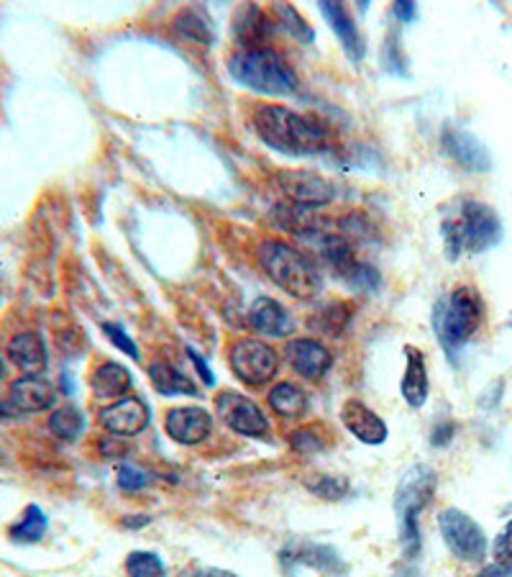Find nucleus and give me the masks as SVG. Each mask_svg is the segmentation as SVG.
Masks as SVG:
<instances>
[{"instance_id": "obj_1", "label": "nucleus", "mask_w": 512, "mask_h": 577, "mask_svg": "<svg viewBox=\"0 0 512 577\" xmlns=\"http://www.w3.org/2000/svg\"><path fill=\"white\" fill-rule=\"evenodd\" d=\"M254 131L264 145L287 157H310L328 149V131L323 126L285 106L256 108Z\"/></svg>"}, {"instance_id": "obj_2", "label": "nucleus", "mask_w": 512, "mask_h": 577, "mask_svg": "<svg viewBox=\"0 0 512 577\" xmlns=\"http://www.w3.org/2000/svg\"><path fill=\"white\" fill-rule=\"evenodd\" d=\"M259 265L275 286L298 300H310L323 290V278L316 265L302 252L279 239H264L259 244Z\"/></svg>"}, {"instance_id": "obj_3", "label": "nucleus", "mask_w": 512, "mask_h": 577, "mask_svg": "<svg viewBox=\"0 0 512 577\" xmlns=\"http://www.w3.org/2000/svg\"><path fill=\"white\" fill-rule=\"evenodd\" d=\"M444 239L448 259L461 252H487L502 239V221L487 203L461 201L454 218L444 221Z\"/></svg>"}, {"instance_id": "obj_4", "label": "nucleus", "mask_w": 512, "mask_h": 577, "mask_svg": "<svg viewBox=\"0 0 512 577\" xmlns=\"http://www.w3.org/2000/svg\"><path fill=\"white\" fill-rule=\"evenodd\" d=\"M228 73L244 88L264 96H292L298 90V75L275 50L236 52L228 60Z\"/></svg>"}, {"instance_id": "obj_5", "label": "nucleus", "mask_w": 512, "mask_h": 577, "mask_svg": "<svg viewBox=\"0 0 512 577\" xmlns=\"http://www.w3.org/2000/svg\"><path fill=\"white\" fill-rule=\"evenodd\" d=\"M484 303L479 292L469 286L454 288L448 296L438 300L434 308V329L438 334V342L444 344L448 354L461 350L477 329L482 327Z\"/></svg>"}, {"instance_id": "obj_6", "label": "nucleus", "mask_w": 512, "mask_h": 577, "mask_svg": "<svg viewBox=\"0 0 512 577\" xmlns=\"http://www.w3.org/2000/svg\"><path fill=\"white\" fill-rule=\"evenodd\" d=\"M436 493V472L428 464H415L399 480L395 493V513L399 526V544L405 557H415L420 549V528L418 516L426 505L434 501Z\"/></svg>"}, {"instance_id": "obj_7", "label": "nucleus", "mask_w": 512, "mask_h": 577, "mask_svg": "<svg viewBox=\"0 0 512 577\" xmlns=\"http://www.w3.org/2000/svg\"><path fill=\"white\" fill-rule=\"evenodd\" d=\"M438 528L446 547L451 549L454 557L463 559V563H479L487 555V536L484 528L477 524L474 519L459 509H446L438 516Z\"/></svg>"}, {"instance_id": "obj_8", "label": "nucleus", "mask_w": 512, "mask_h": 577, "mask_svg": "<svg viewBox=\"0 0 512 577\" xmlns=\"http://www.w3.org/2000/svg\"><path fill=\"white\" fill-rule=\"evenodd\" d=\"M231 367L236 377L246 385H264L277 375L279 357L269 344L259 339H238L231 346Z\"/></svg>"}, {"instance_id": "obj_9", "label": "nucleus", "mask_w": 512, "mask_h": 577, "mask_svg": "<svg viewBox=\"0 0 512 577\" xmlns=\"http://www.w3.org/2000/svg\"><path fill=\"white\" fill-rule=\"evenodd\" d=\"M215 414L221 416V421L228 429L242 434V437H264L269 431L267 416L262 414V408L252 398H246L242 393H221L215 398Z\"/></svg>"}, {"instance_id": "obj_10", "label": "nucleus", "mask_w": 512, "mask_h": 577, "mask_svg": "<svg viewBox=\"0 0 512 577\" xmlns=\"http://www.w3.org/2000/svg\"><path fill=\"white\" fill-rule=\"evenodd\" d=\"M277 183L287 197H292L295 203L306 205V209H313V205H328L333 203L335 197V185L323 175H318V172L287 170V172H279Z\"/></svg>"}, {"instance_id": "obj_11", "label": "nucleus", "mask_w": 512, "mask_h": 577, "mask_svg": "<svg viewBox=\"0 0 512 577\" xmlns=\"http://www.w3.org/2000/svg\"><path fill=\"white\" fill-rule=\"evenodd\" d=\"M279 567L285 575H295L300 567H313L320 573H343L346 565L341 563L339 552L323 544H310V542H292L279 552Z\"/></svg>"}, {"instance_id": "obj_12", "label": "nucleus", "mask_w": 512, "mask_h": 577, "mask_svg": "<svg viewBox=\"0 0 512 577\" xmlns=\"http://www.w3.org/2000/svg\"><path fill=\"white\" fill-rule=\"evenodd\" d=\"M149 408L147 403L136 395H128V398L116 400L114 406L103 408L98 421L103 429L114 437H136L149 426Z\"/></svg>"}, {"instance_id": "obj_13", "label": "nucleus", "mask_w": 512, "mask_h": 577, "mask_svg": "<svg viewBox=\"0 0 512 577\" xmlns=\"http://www.w3.org/2000/svg\"><path fill=\"white\" fill-rule=\"evenodd\" d=\"M164 431L182 447H195L213 434V416L205 408H172L164 418Z\"/></svg>"}, {"instance_id": "obj_14", "label": "nucleus", "mask_w": 512, "mask_h": 577, "mask_svg": "<svg viewBox=\"0 0 512 577\" xmlns=\"http://www.w3.org/2000/svg\"><path fill=\"white\" fill-rule=\"evenodd\" d=\"M54 400H57L54 385L42 375H23L8 387V403L19 414H42L54 406Z\"/></svg>"}, {"instance_id": "obj_15", "label": "nucleus", "mask_w": 512, "mask_h": 577, "mask_svg": "<svg viewBox=\"0 0 512 577\" xmlns=\"http://www.w3.org/2000/svg\"><path fill=\"white\" fill-rule=\"evenodd\" d=\"M444 149L454 162H459L463 170L469 172H490L492 170V154L474 133L461 129H446L444 131Z\"/></svg>"}, {"instance_id": "obj_16", "label": "nucleus", "mask_w": 512, "mask_h": 577, "mask_svg": "<svg viewBox=\"0 0 512 577\" xmlns=\"http://www.w3.org/2000/svg\"><path fill=\"white\" fill-rule=\"evenodd\" d=\"M285 354L290 367L306 381H320L333 365V354L316 339H292Z\"/></svg>"}, {"instance_id": "obj_17", "label": "nucleus", "mask_w": 512, "mask_h": 577, "mask_svg": "<svg viewBox=\"0 0 512 577\" xmlns=\"http://www.w3.org/2000/svg\"><path fill=\"white\" fill-rule=\"evenodd\" d=\"M6 354L13 362V367L21 370L23 375H42L46 365H50L46 344L42 334H36V331H21V334H15L8 342Z\"/></svg>"}, {"instance_id": "obj_18", "label": "nucleus", "mask_w": 512, "mask_h": 577, "mask_svg": "<svg viewBox=\"0 0 512 577\" xmlns=\"http://www.w3.org/2000/svg\"><path fill=\"white\" fill-rule=\"evenodd\" d=\"M234 31H236V42L242 44V52L269 50L267 44L271 39V21L259 6L246 3L238 8Z\"/></svg>"}, {"instance_id": "obj_19", "label": "nucleus", "mask_w": 512, "mask_h": 577, "mask_svg": "<svg viewBox=\"0 0 512 577\" xmlns=\"http://www.w3.org/2000/svg\"><path fill=\"white\" fill-rule=\"evenodd\" d=\"M341 421L349 434H354L364 445H382L387 439V424L362 400H346L341 408Z\"/></svg>"}, {"instance_id": "obj_20", "label": "nucleus", "mask_w": 512, "mask_h": 577, "mask_svg": "<svg viewBox=\"0 0 512 577\" xmlns=\"http://www.w3.org/2000/svg\"><path fill=\"white\" fill-rule=\"evenodd\" d=\"M249 323L264 336H287L295 331V321L290 311L282 303L271 298H256L252 311H249Z\"/></svg>"}, {"instance_id": "obj_21", "label": "nucleus", "mask_w": 512, "mask_h": 577, "mask_svg": "<svg viewBox=\"0 0 512 577\" xmlns=\"http://www.w3.org/2000/svg\"><path fill=\"white\" fill-rule=\"evenodd\" d=\"M320 13L326 15V21L331 23V29L335 31V36L341 39L343 50L354 62H362L364 60V42L362 36H359V29L354 19H351V13L346 11V6L343 3H331V0H320Z\"/></svg>"}, {"instance_id": "obj_22", "label": "nucleus", "mask_w": 512, "mask_h": 577, "mask_svg": "<svg viewBox=\"0 0 512 577\" xmlns=\"http://www.w3.org/2000/svg\"><path fill=\"white\" fill-rule=\"evenodd\" d=\"M407 354V367L403 375V383H399V391H403V398L407 400L410 408H420L423 403L428 400V370H426V357H423L420 350L415 346H405Z\"/></svg>"}, {"instance_id": "obj_23", "label": "nucleus", "mask_w": 512, "mask_h": 577, "mask_svg": "<svg viewBox=\"0 0 512 577\" xmlns=\"http://www.w3.org/2000/svg\"><path fill=\"white\" fill-rule=\"evenodd\" d=\"M90 387L98 398H124V393L131 387V373L118 362H103L95 367L90 377Z\"/></svg>"}, {"instance_id": "obj_24", "label": "nucleus", "mask_w": 512, "mask_h": 577, "mask_svg": "<svg viewBox=\"0 0 512 577\" xmlns=\"http://www.w3.org/2000/svg\"><path fill=\"white\" fill-rule=\"evenodd\" d=\"M149 377H151V385H154V391L162 395H200L198 385L164 360L151 362Z\"/></svg>"}, {"instance_id": "obj_25", "label": "nucleus", "mask_w": 512, "mask_h": 577, "mask_svg": "<svg viewBox=\"0 0 512 577\" xmlns=\"http://www.w3.org/2000/svg\"><path fill=\"white\" fill-rule=\"evenodd\" d=\"M269 406L282 418H300L308 414V395L295 383H277L269 393Z\"/></svg>"}, {"instance_id": "obj_26", "label": "nucleus", "mask_w": 512, "mask_h": 577, "mask_svg": "<svg viewBox=\"0 0 512 577\" xmlns=\"http://www.w3.org/2000/svg\"><path fill=\"white\" fill-rule=\"evenodd\" d=\"M174 31H180L185 39H192L198 44H213V29L211 19H207L205 8L188 6L174 15Z\"/></svg>"}, {"instance_id": "obj_27", "label": "nucleus", "mask_w": 512, "mask_h": 577, "mask_svg": "<svg viewBox=\"0 0 512 577\" xmlns=\"http://www.w3.org/2000/svg\"><path fill=\"white\" fill-rule=\"evenodd\" d=\"M46 526H50V521H46L44 511L39 509V505L31 503L23 509L21 519L15 521L11 528H8V536H11L13 544H36L44 539Z\"/></svg>"}, {"instance_id": "obj_28", "label": "nucleus", "mask_w": 512, "mask_h": 577, "mask_svg": "<svg viewBox=\"0 0 512 577\" xmlns=\"http://www.w3.org/2000/svg\"><path fill=\"white\" fill-rule=\"evenodd\" d=\"M320 252H323L328 265H333V270L343 275V278H349V273L356 267L354 247L339 234H326L323 242H320Z\"/></svg>"}, {"instance_id": "obj_29", "label": "nucleus", "mask_w": 512, "mask_h": 577, "mask_svg": "<svg viewBox=\"0 0 512 577\" xmlns=\"http://www.w3.org/2000/svg\"><path fill=\"white\" fill-rule=\"evenodd\" d=\"M50 431L62 441H77L79 434L85 431V416L75 406L57 408L50 416Z\"/></svg>"}, {"instance_id": "obj_30", "label": "nucleus", "mask_w": 512, "mask_h": 577, "mask_svg": "<svg viewBox=\"0 0 512 577\" xmlns=\"http://www.w3.org/2000/svg\"><path fill=\"white\" fill-rule=\"evenodd\" d=\"M128 577H167V567L154 552H131L126 557Z\"/></svg>"}, {"instance_id": "obj_31", "label": "nucleus", "mask_w": 512, "mask_h": 577, "mask_svg": "<svg viewBox=\"0 0 512 577\" xmlns=\"http://www.w3.org/2000/svg\"><path fill=\"white\" fill-rule=\"evenodd\" d=\"M275 13H277V19L279 23H282V26L290 31V34L298 39L300 44H310L316 39V31L308 26L306 19H302V15L298 13V8H292V6H287V3H277L275 6Z\"/></svg>"}, {"instance_id": "obj_32", "label": "nucleus", "mask_w": 512, "mask_h": 577, "mask_svg": "<svg viewBox=\"0 0 512 577\" xmlns=\"http://www.w3.org/2000/svg\"><path fill=\"white\" fill-rule=\"evenodd\" d=\"M349 480L341 476H320L308 482L310 493L323 498V501H341V498L349 495Z\"/></svg>"}, {"instance_id": "obj_33", "label": "nucleus", "mask_w": 512, "mask_h": 577, "mask_svg": "<svg viewBox=\"0 0 512 577\" xmlns=\"http://www.w3.org/2000/svg\"><path fill=\"white\" fill-rule=\"evenodd\" d=\"M116 480H118V488L126 490V493H136V490H143L151 482L149 472L136 468V464H121L116 472Z\"/></svg>"}, {"instance_id": "obj_34", "label": "nucleus", "mask_w": 512, "mask_h": 577, "mask_svg": "<svg viewBox=\"0 0 512 577\" xmlns=\"http://www.w3.org/2000/svg\"><path fill=\"white\" fill-rule=\"evenodd\" d=\"M349 286L359 292H374L380 288V273L370 265H356L354 270L349 273Z\"/></svg>"}, {"instance_id": "obj_35", "label": "nucleus", "mask_w": 512, "mask_h": 577, "mask_svg": "<svg viewBox=\"0 0 512 577\" xmlns=\"http://www.w3.org/2000/svg\"><path fill=\"white\" fill-rule=\"evenodd\" d=\"M103 334H106L110 342H114L118 350H121L124 354H128V357L139 362L141 360V354H139V346H136V342L131 336L126 334V331L118 327V323H103Z\"/></svg>"}, {"instance_id": "obj_36", "label": "nucleus", "mask_w": 512, "mask_h": 577, "mask_svg": "<svg viewBox=\"0 0 512 577\" xmlns=\"http://www.w3.org/2000/svg\"><path fill=\"white\" fill-rule=\"evenodd\" d=\"M290 445H292L295 452H300V455H318L320 449L326 447L323 439H320L313 429H298V431H292Z\"/></svg>"}, {"instance_id": "obj_37", "label": "nucleus", "mask_w": 512, "mask_h": 577, "mask_svg": "<svg viewBox=\"0 0 512 577\" xmlns=\"http://www.w3.org/2000/svg\"><path fill=\"white\" fill-rule=\"evenodd\" d=\"M492 552L500 563H512V521H508V526L502 528L498 539H494Z\"/></svg>"}, {"instance_id": "obj_38", "label": "nucleus", "mask_w": 512, "mask_h": 577, "mask_svg": "<svg viewBox=\"0 0 512 577\" xmlns=\"http://www.w3.org/2000/svg\"><path fill=\"white\" fill-rule=\"evenodd\" d=\"M454 434H456V424H451V421L436 424L434 434H430V445H434V447H448V445H451Z\"/></svg>"}, {"instance_id": "obj_39", "label": "nucleus", "mask_w": 512, "mask_h": 577, "mask_svg": "<svg viewBox=\"0 0 512 577\" xmlns=\"http://www.w3.org/2000/svg\"><path fill=\"white\" fill-rule=\"evenodd\" d=\"M188 357H190V362H192V365H195V370H198V375L200 377H203V383L205 385H215V377H213V373H211V367H207L205 365V360L203 357H200V354L195 352V350H188Z\"/></svg>"}, {"instance_id": "obj_40", "label": "nucleus", "mask_w": 512, "mask_h": 577, "mask_svg": "<svg viewBox=\"0 0 512 577\" xmlns=\"http://www.w3.org/2000/svg\"><path fill=\"white\" fill-rule=\"evenodd\" d=\"M182 577H238L228 570H218V567H195V570H188Z\"/></svg>"}, {"instance_id": "obj_41", "label": "nucleus", "mask_w": 512, "mask_h": 577, "mask_svg": "<svg viewBox=\"0 0 512 577\" xmlns=\"http://www.w3.org/2000/svg\"><path fill=\"white\" fill-rule=\"evenodd\" d=\"M477 577H512V563H498V565L484 567V570Z\"/></svg>"}, {"instance_id": "obj_42", "label": "nucleus", "mask_w": 512, "mask_h": 577, "mask_svg": "<svg viewBox=\"0 0 512 577\" xmlns=\"http://www.w3.org/2000/svg\"><path fill=\"white\" fill-rule=\"evenodd\" d=\"M392 11H395L397 19L405 21V23L415 19V3H410V0H399V3H395Z\"/></svg>"}, {"instance_id": "obj_43", "label": "nucleus", "mask_w": 512, "mask_h": 577, "mask_svg": "<svg viewBox=\"0 0 512 577\" xmlns=\"http://www.w3.org/2000/svg\"><path fill=\"white\" fill-rule=\"evenodd\" d=\"M124 524H126L128 528H139V526H143V524H149V516H141V519H126Z\"/></svg>"}, {"instance_id": "obj_44", "label": "nucleus", "mask_w": 512, "mask_h": 577, "mask_svg": "<svg viewBox=\"0 0 512 577\" xmlns=\"http://www.w3.org/2000/svg\"><path fill=\"white\" fill-rule=\"evenodd\" d=\"M3 375H6V362L0 357V381H3Z\"/></svg>"}, {"instance_id": "obj_45", "label": "nucleus", "mask_w": 512, "mask_h": 577, "mask_svg": "<svg viewBox=\"0 0 512 577\" xmlns=\"http://www.w3.org/2000/svg\"><path fill=\"white\" fill-rule=\"evenodd\" d=\"M510 327H512V321H510Z\"/></svg>"}]
</instances>
